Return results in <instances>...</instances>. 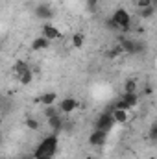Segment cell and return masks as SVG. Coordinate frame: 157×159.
I'll return each mask as SVG.
<instances>
[{"instance_id": "cell-13", "label": "cell", "mask_w": 157, "mask_h": 159, "mask_svg": "<svg viewBox=\"0 0 157 159\" xmlns=\"http://www.w3.org/2000/svg\"><path fill=\"white\" fill-rule=\"evenodd\" d=\"M118 43H120V48L128 54H133L135 52V41L128 39V37H118Z\"/></svg>"}, {"instance_id": "cell-14", "label": "cell", "mask_w": 157, "mask_h": 159, "mask_svg": "<svg viewBox=\"0 0 157 159\" xmlns=\"http://www.w3.org/2000/svg\"><path fill=\"white\" fill-rule=\"evenodd\" d=\"M124 93H137V80L128 78L124 81Z\"/></svg>"}, {"instance_id": "cell-24", "label": "cell", "mask_w": 157, "mask_h": 159, "mask_svg": "<svg viewBox=\"0 0 157 159\" xmlns=\"http://www.w3.org/2000/svg\"><path fill=\"white\" fill-rule=\"evenodd\" d=\"M87 2V11H96V6H98V0H85Z\"/></svg>"}, {"instance_id": "cell-12", "label": "cell", "mask_w": 157, "mask_h": 159, "mask_svg": "<svg viewBox=\"0 0 157 159\" xmlns=\"http://www.w3.org/2000/svg\"><path fill=\"white\" fill-rule=\"evenodd\" d=\"M48 46H50V41L46 39V37H43V35H39V37H35V39L32 41V50H35V52L46 50Z\"/></svg>"}, {"instance_id": "cell-21", "label": "cell", "mask_w": 157, "mask_h": 159, "mask_svg": "<svg viewBox=\"0 0 157 159\" xmlns=\"http://www.w3.org/2000/svg\"><path fill=\"white\" fill-rule=\"evenodd\" d=\"M120 54H124V50L120 48V44H117V46H113L109 52H107V57H111V59H115V57H118Z\"/></svg>"}, {"instance_id": "cell-5", "label": "cell", "mask_w": 157, "mask_h": 159, "mask_svg": "<svg viewBox=\"0 0 157 159\" xmlns=\"http://www.w3.org/2000/svg\"><path fill=\"white\" fill-rule=\"evenodd\" d=\"M105 141H107V131L94 129V131L89 135V144H91V146H104Z\"/></svg>"}, {"instance_id": "cell-23", "label": "cell", "mask_w": 157, "mask_h": 159, "mask_svg": "<svg viewBox=\"0 0 157 159\" xmlns=\"http://www.w3.org/2000/svg\"><path fill=\"white\" fill-rule=\"evenodd\" d=\"M105 28H107V30H111V32H120V30H118V26L113 22V20H111V17L105 20Z\"/></svg>"}, {"instance_id": "cell-6", "label": "cell", "mask_w": 157, "mask_h": 159, "mask_svg": "<svg viewBox=\"0 0 157 159\" xmlns=\"http://www.w3.org/2000/svg\"><path fill=\"white\" fill-rule=\"evenodd\" d=\"M35 17L39 20H50V19H54V9L48 4H39L35 7Z\"/></svg>"}, {"instance_id": "cell-4", "label": "cell", "mask_w": 157, "mask_h": 159, "mask_svg": "<svg viewBox=\"0 0 157 159\" xmlns=\"http://www.w3.org/2000/svg\"><path fill=\"white\" fill-rule=\"evenodd\" d=\"M41 35L43 37H46V39L50 41H56V39H61L63 37V34H61V30L59 28H56L54 24H50V22H46V24H43V28H41Z\"/></svg>"}, {"instance_id": "cell-11", "label": "cell", "mask_w": 157, "mask_h": 159, "mask_svg": "<svg viewBox=\"0 0 157 159\" xmlns=\"http://www.w3.org/2000/svg\"><path fill=\"white\" fill-rule=\"evenodd\" d=\"M120 98H122V102L128 106V109H131V107H135V106L139 104V96H137V93H124Z\"/></svg>"}, {"instance_id": "cell-1", "label": "cell", "mask_w": 157, "mask_h": 159, "mask_svg": "<svg viewBox=\"0 0 157 159\" xmlns=\"http://www.w3.org/2000/svg\"><path fill=\"white\" fill-rule=\"evenodd\" d=\"M57 146H59L57 135H56V133L46 135L39 144H37V148L34 150V159L35 157H54L56 152H57Z\"/></svg>"}, {"instance_id": "cell-3", "label": "cell", "mask_w": 157, "mask_h": 159, "mask_svg": "<svg viewBox=\"0 0 157 159\" xmlns=\"http://www.w3.org/2000/svg\"><path fill=\"white\" fill-rule=\"evenodd\" d=\"M115 126V120H113V115L111 111H104L98 115V119L94 120V129H102V131H109L111 128Z\"/></svg>"}, {"instance_id": "cell-16", "label": "cell", "mask_w": 157, "mask_h": 159, "mask_svg": "<svg viewBox=\"0 0 157 159\" xmlns=\"http://www.w3.org/2000/svg\"><path fill=\"white\" fill-rule=\"evenodd\" d=\"M28 69H30V65H28L26 61H17V63H15V67H13V72H15L17 76H20V74H22V72H26Z\"/></svg>"}, {"instance_id": "cell-8", "label": "cell", "mask_w": 157, "mask_h": 159, "mask_svg": "<svg viewBox=\"0 0 157 159\" xmlns=\"http://www.w3.org/2000/svg\"><path fill=\"white\" fill-rule=\"evenodd\" d=\"M48 120V126H50V129H52V133H59V131H63V119H61V115H54V117H50Z\"/></svg>"}, {"instance_id": "cell-26", "label": "cell", "mask_w": 157, "mask_h": 159, "mask_svg": "<svg viewBox=\"0 0 157 159\" xmlns=\"http://www.w3.org/2000/svg\"><path fill=\"white\" fill-rule=\"evenodd\" d=\"M35 159H54V157H35Z\"/></svg>"}, {"instance_id": "cell-10", "label": "cell", "mask_w": 157, "mask_h": 159, "mask_svg": "<svg viewBox=\"0 0 157 159\" xmlns=\"http://www.w3.org/2000/svg\"><path fill=\"white\" fill-rule=\"evenodd\" d=\"M109 111L113 115L115 124H126L129 120V111H126V109H109Z\"/></svg>"}, {"instance_id": "cell-25", "label": "cell", "mask_w": 157, "mask_h": 159, "mask_svg": "<svg viewBox=\"0 0 157 159\" xmlns=\"http://www.w3.org/2000/svg\"><path fill=\"white\" fill-rule=\"evenodd\" d=\"M148 6H152V0H137V7H139V9L148 7Z\"/></svg>"}, {"instance_id": "cell-9", "label": "cell", "mask_w": 157, "mask_h": 159, "mask_svg": "<svg viewBox=\"0 0 157 159\" xmlns=\"http://www.w3.org/2000/svg\"><path fill=\"white\" fill-rule=\"evenodd\" d=\"M57 100V94L54 91H48V93H43L39 98H35L37 104H43V106H54V102Z\"/></svg>"}, {"instance_id": "cell-28", "label": "cell", "mask_w": 157, "mask_h": 159, "mask_svg": "<svg viewBox=\"0 0 157 159\" xmlns=\"http://www.w3.org/2000/svg\"><path fill=\"white\" fill-rule=\"evenodd\" d=\"M0 143H2V135H0Z\"/></svg>"}, {"instance_id": "cell-27", "label": "cell", "mask_w": 157, "mask_h": 159, "mask_svg": "<svg viewBox=\"0 0 157 159\" xmlns=\"http://www.w3.org/2000/svg\"><path fill=\"white\" fill-rule=\"evenodd\" d=\"M85 159H94V157H91V156H89V157H85Z\"/></svg>"}, {"instance_id": "cell-15", "label": "cell", "mask_w": 157, "mask_h": 159, "mask_svg": "<svg viewBox=\"0 0 157 159\" xmlns=\"http://www.w3.org/2000/svg\"><path fill=\"white\" fill-rule=\"evenodd\" d=\"M154 13H155V7H154V6H148V7L139 9V15H141V19H142V20L152 19V17H154Z\"/></svg>"}, {"instance_id": "cell-19", "label": "cell", "mask_w": 157, "mask_h": 159, "mask_svg": "<svg viewBox=\"0 0 157 159\" xmlns=\"http://www.w3.org/2000/svg\"><path fill=\"white\" fill-rule=\"evenodd\" d=\"M24 126H26V128H30V129H34V131H37L41 124H39V120H37V119L28 117V119H24Z\"/></svg>"}, {"instance_id": "cell-2", "label": "cell", "mask_w": 157, "mask_h": 159, "mask_svg": "<svg viewBox=\"0 0 157 159\" xmlns=\"http://www.w3.org/2000/svg\"><path fill=\"white\" fill-rule=\"evenodd\" d=\"M111 20L118 26V30H120V32H128V30H129V26H131V15H129L124 7H118V9L113 11Z\"/></svg>"}, {"instance_id": "cell-20", "label": "cell", "mask_w": 157, "mask_h": 159, "mask_svg": "<svg viewBox=\"0 0 157 159\" xmlns=\"http://www.w3.org/2000/svg\"><path fill=\"white\" fill-rule=\"evenodd\" d=\"M44 117L46 119H50V117H54V115H59V109H56L54 106H44Z\"/></svg>"}, {"instance_id": "cell-7", "label": "cell", "mask_w": 157, "mask_h": 159, "mask_svg": "<svg viewBox=\"0 0 157 159\" xmlns=\"http://www.w3.org/2000/svg\"><path fill=\"white\" fill-rule=\"evenodd\" d=\"M78 109V100H74V98H63L61 102H59V113H72V111H76Z\"/></svg>"}, {"instance_id": "cell-18", "label": "cell", "mask_w": 157, "mask_h": 159, "mask_svg": "<svg viewBox=\"0 0 157 159\" xmlns=\"http://www.w3.org/2000/svg\"><path fill=\"white\" fill-rule=\"evenodd\" d=\"M83 43H85V35H83V34H74V35H72V46H74V48H81V46H83Z\"/></svg>"}, {"instance_id": "cell-22", "label": "cell", "mask_w": 157, "mask_h": 159, "mask_svg": "<svg viewBox=\"0 0 157 159\" xmlns=\"http://www.w3.org/2000/svg\"><path fill=\"white\" fill-rule=\"evenodd\" d=\"M148 139H150L152 143H155V141H157V124H155V122L150 126V131H148Z\"/></svg>"}, {"instance_id": "cell-17", "label": "cell", "mask_w": 157, "mask_h": 159, "mask_svg": "<svg viewBox=\"0 0 157 159\" xmlns=\"http://www.w3.org/2000/svg\"><path fill=\"white\" fill-rule=\"evenodd\" d=\"M32 80H34V72H32V69H28L26 72H22V74L19 76V81H20L22 85H30Z\"/></svg>"}]
</instances>
